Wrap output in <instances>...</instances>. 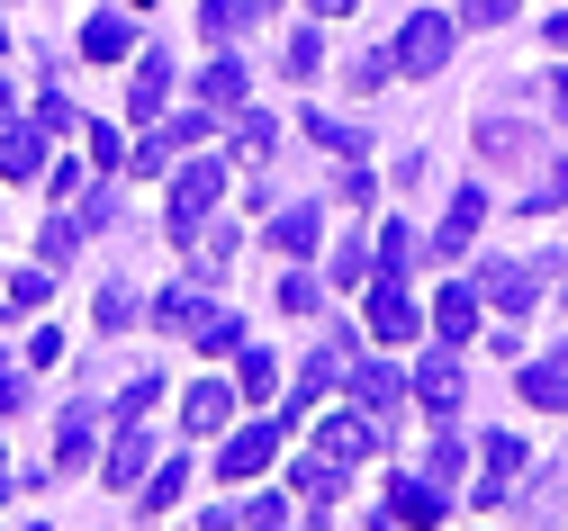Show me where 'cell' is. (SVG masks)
I'll return each instance as SVG.
<instances>
[{"label": "cell", "instance_id": "obj_1", "mask_svg": "<svg viewBox=\"0 0 568 531\" xmlns=\"http://www.w3.org/2000/svg\"><path fill=\"white\" fill-rule=\"evenodd\" d=\"M388 63L406 72V82H424V72H443V63H452V19H443V10H415V19L397 28Z\"/></svg>", "mask_w": 568, "mask_h": 531}, {"label": "cell", "instance_id": "obj_2", "mask_svg": "<svg viewBox=\"0 0 568 531\" xmlns=\"http://www.w3.org/2000/svg\"><path fill=\"white\" fill-rule=\"evenodd\" d=\"M217 198H226V163H172V235L190 244Z\"/></svg>", "mask_w": 568, "mask_h": 531}, {"label": "cell", "instance_id": "obj_3", "mask_svg": "<svg viewBox=\"0 0 568 531\" xmlns=\"http://www.w3.org/2000/svg\"><path fill=\"white\" fill-rule=\"evenodd\" d=\"M371 334H379V343H415V334H424V307L406 297L397 270H379V288H371Z\"/></svg>", "mask_w": 568, "mask_h": 531}, {"label": "cell", "instance_id": "obj_4", "mask_svg": "<svg viewBox=\"0 0 568 531\" xmlns=\"http://www.w3.org/2000/svg\"><path fill=\"white\" fill-rule=\"evenodd\" d=\"M271 450H280V423H244V432H226L217 478H226V487H235V478H262V469H271Z\"/></svg>", "mask_w": 568, "mask_h": 531}, {"label": "cell", "instance_id": "obj_5", "mask_svg": "<svg viewBox=\"0 0 568 531\" xmlns=\"http://www.w3.org/2000/svg\"><path fill=\"white\" fill-rule=\"evenodd\" d=\"M478 307H496V316H532V307H541V279H532L524 262H496V270L478 279Z\"/></svg>", "mask_w": 568, "mask_h": 531}, {"label": "cell", "instance_id": "obj_6", "mask_svg": "<svg viewBox=\"0 0 568 531\" xmlns=\"http://www.w3.org/2000/svg\"><path fill=\"white\" fill-rule=\"evenodd\" d=\"M406 378H415V397L434 406V415H460V388H469V378H460V360H452V343H443L434 360H424V369H406Z\"/></svg>", "mask_w": 568, "mask_h": 531}, {"label": "cell", "instance_id": "obj_7", "mask_svg": "<svg viewBox=\"0 0 568 531\" xmlns=\"http://www.w3.org/2000/svg\"><path fill=\"white\" fill-rule=\"evenodd\" d=\"M163 100H172V54L145 45V54H135V91H126V109H135V118H163Z\"/></svg>", "mask_w": 568, "mask_h": 531}, {"label": "cell", "instance_id": "obj_8", "mask_svg": "<svg viewBox=\"0 0 568 531\" xmlns=\"http://www.w3.org/2000/svg\"><path fill=\"white\" fill-rule=\"evenodd\" d=\"M45 172V126H0V181H37Z\"/></svg>", "mask_w": 568, "mask_h": 531}, {"label": "cell", "instance_id": "obj_9", "mask_svg": "<svg viewBox=\"0 0 568 531\" xmlns=\"http://www.w3.org/2000/svg\"><path fill=\"white\" fill-rule=\"evenodd\" d=\"M371 441H379V415H334L325 432H316V450H325V460H371Z\"/></svg>", "mask_w": 568, "mask_h": 531}, {"label": "cell", "instance_id": "obj_10", "mask_svg": "<svg viewBox=\"0 0 568 531\" xmlns=\"http://www.w3.org/2000/svg\"><path fill=\"white\" fill-rule=\"evenodd\" d=\"M406 397V369H388V360H362V369H352V406H362V415H388Z\"/></svg>", "mask_w": 568, "mask_h": 531}, {"label": "cell", "instance_id": "obj_11", "mask_svg": "<svg viewBox=\"0 0 568 531\" xmlns=\"http://www.w3.org/2000/svg\"><path fill=\"white\" fill-rule=\"evenodd\" d=\"M226 415H235V388H226V378H199V388L181 397V423H190V432H226Z\"/></svg>", "mask_w": 568, "mask_h": 531}, {"label": "cell", "instance_id": "obj_12", "mask_svg": "<svg viewBox=\"0 0 568 531\" xmlns=\"http://www.w3.org/2000/svg\"><path fill=\"white\" fill-rule=\"evenodd\" d=\"M424 325H434V334H443V343L460 351V343L478 334V288H443V297H434V316H424Z\"/></svg>", "mask_w": 568, "mask_h": 531}, {"label": "cell", "instance_id": "obj_13", "mask_svg": "<svg viewBox=\"0 0 568 531\" xmlns=\"http://www.w3.org/2000/svg\"><path fill=\"white\" fill-rule=\"evenodd\" d=\"M388 513H397V522H443L452 504H443L434 478H397V487H388Z\"/></svg>", "mask_w": 568, "mask_h": 531}, {"label": "cell", "instance_id": "obj_14", "mask_svg": "<svg viewBox=\"0 0 568 531\" xmlns=\"http://www.w3.org/2000/svg\"><path fill=\"white\" fill-rule=\"evenodd\" d=\"M478 154H496V163H532V154H541V135L515 126V118H487V126H478Z\"/></svg>", "mask_w": 568, "mask_h": 531}, {"label": "cell", "instance_id": "obj_15", "mask_svg": "<svg viewBox=\"0 0 568 531\" xmlns=\"http://www.w3.org/2000/svg\"><path fill=\"white\" fill-rule=\"evenodd\" d=\"M478 216H487V198H478V190H460V198H452V216H443V235H434V253H443V262H460V253H469Z\"/></svg>", "mask_w": 568, "mask_h": 531}, {"label": "cell", "instance_id": "obj_16", "mask_svg": "<svg viewBox=\"0 0 568 531\" xmlns=\"http://www.w3.org/2000/svg\"><path fill=\"white\" fill-rule=\"evenodd\" d=\"M145 469H154V441H145V432H118V450L100 460L109 487H145Z\"/></svg>", "mask_w": 568, "mask_h": 531}, {"label": "cell", "instance_id": "obj_17", "mask_svg": "<svg viewBox=\"0 0 568 531\" xmlns=\"http://www.w3.org/2000/svg\"><path fill=\"white\" fill-rule=\"evenodd\" d=\"M316 235H325V216H316V207H280V216H271V244L290 253V262L316 253Z\"/></svg>", "mask_w": 568, "mask_h": 531}, {"label": "cell", "instance_id": "obj_18", "mask_svg": "<svg viewBox=\"0 0 568 531\" xmlns=\"http://www.w3.org/2000/svg\"><path fill=\"white\" fill-rule=\"evenodd\" d=\"M244 91H253V82H244V63H226V54H217V63L199 72V100L217 109V118H226V109H244Z\"/></svg>", "mask_w": 568, "mask_h": 531}, {"label": "cell", "instance_id": "obj_19", "mask_svg": "<svg viewBox=\"0 0 568 531\" xmlns=\"http://www.w3.org/2000/svg\"><path fill=\"white\" fill-rule=\"evenodd\" d=\"M82 54H91V63L135 54V19H118V10H109V19H91V28H82Z\"/></svg>", "mask_w": 568, "mask_h": 531}, {"label": "cell", "instance_id": "obj_20", "mask_svg": "<svg viewBox=\"0 0 568 531\" xmlns=\"http://www.w3.org/2000/svg\"><path fill=\"white\" fill-rule=\"evenodd\" d=\"M515 388H524L532 406H550V415H559V406H568V351H559V360H532V369L515 378Z\"/></svg>", "mask_w": 568, "mask_h": 531}, {"label": "cell", "instance_id": "obj_21", "mask_svg": "<svg viewBox=\"0 0 568 531\" xmlns=\"http://www.w3.org/2000/svg\"><path fill=\"white\" fill-rule=\"evenodd\" d=\"M290 487H298L307 504H334V496H343V460H325V450H316V460L290 469Z\"/></svg>", "mask_w": 568, "mask_h": 531}, {"label": "cell", "instance_id": "obj_22", "mask_svg": "<svg viewBox=\"0 0 568 531\" xmlns=\"http://www.w3.org/2000/svg\"><path fill=\"white\" fill-rule=\"evenodd\" d=\"M235 388L262 406V397L280 388V360H271V351H253V343H235Z\"/></svg>", "mask_w": 568, "mask_h": 531}, {"label": "cell", "instance_id": "obj_23", "mask_svg": "<svg viewBox=\"0 0 568 531\" xmlns=\"http://www.w3.org/2000/svg\"><path fill=\"white\" fill-rule=\"evenodd\" d=\"M181 487H190V460H163V469H145V487H135V496H145V513H172Z\"/></svg>", "mask_w": 568, "mask_h": 531}, {"label": "cell", "instance_id": "obj_24", "mask_svg": "<svg viewBox=\"0 0 568 531\" xmlns=\"http://www.w3.org/2000/svg\"><path fill=\"white\" fill-rule=\"evenodd\" d=\"M190 343H199V351H235V343H244V325H235L226 307H199V325H190Z\"/></svg>", "mask_w": 568, "mask_h": 531}, {"label": "cell", "instance_id": "obj_25", "mask_svg": "<svg viewBox=\"0 0 568 531\" xmlns=\"http://www.w3.org/2000/svg\"><path fill=\"white\" fill-rule=\"evenodd\" d=\"M73 244H82V216H54L45 235H37V262H45V270H63V262H73Z\"/></svg>", "mask_w": 568, "mask_h": 531}, {"label": "cell", "instance_id": "obj_26", "mask_svg": "<svg viewBox=\"0 0 568 531\" xmlns=\"http://www.w3.org/2000/svg\"><path fill=\"white\" fill-rule=\"evenodd\" d=\"M199 307H207V297H190V288H163V297H154V325H163V334H190V325H199Z\"/></svg>", "mask_w": 568, "mask_h": 531}, {"label": "cell", "instance_id": "obj_27", "mask_svg": "<svg viewBox=\"0 0 568 531\" xmlns=\"http://www.w3.org/2000/svg\"><path fill=\"white\" fill-rule=\"evenodd\" d=\"M82 460H91V406L63 415V450H54V469H82Z\"/></svg>", "mask_w": 568, "mask_h": 531}, {"label": "cell", "instance_id": "obj_28", "mask_svg": "<svg viewBox=\"0 0 568 531\" xmlns=\"http://www.w3.org/2000/svg\"><path fill=\"white\" fill-rule=\"evenodd\" d=\"M45 279H54L45 262H37V270H19V279H10V307H0V316H37V307H45Z\"/></svg>", "mask_w": 568, "mask_h": 531}, {"label": "cell", "instance_id": "obj_29", "mask_svg": "<svg viewBox=\"0 0 568 531\" xmlns=\"http://www.w3.org/2000/svg\"><path fill=\"white\" fill-rule=\"evenodd\" d=\"M244 19H253V0H207V10H199V28L217 37V45H226V37L244 28Z\"/></svg>", "mask_w": 568, "mask_h": 531}, {"label": "cell", "instance_id": "obj_30", "mask_svg": "<svg viewBox=\"0 0 568 531\" xmlns=\"http://www.w3.org/2000/svg\"><path fill=\"white\" fill-rule=\"evenodd\" d=\"M406 262H415V225L388 216V225H379V270H406Z\"/></svg>", "mask_w": 568, "mask_h": 531}, {"label": "cell", "instance_id": "obj_31", "mask_svg": "<svg viewBox=\"0 0 568 531\" xmlns=\"http://www.w3.org/2000/svg\"><path fill=\"white\" fill-rule=\"evenodd\" d=\"M478 450H487V469H496V478H515V469H524V432H487Z\"/></svg>", "mask_w": 568, "mask_h": 531}, {"label": "cell", "instance_id": "obj_32", "mask_svg": "<svg viewBox=\"0 0 568 531\" xmlns=\"http://www.w3.org/2000/svg\"><path fill=\"white\" fill-rule=\"evenodd\" d=\"M135 325V297L126 288H100V334H126Z\"/></svg>", "mask_w": 568, "mask_h": 531}, {"label": "cell", "instance_id": "obj_33", "mask_svg": "<svg viewBox=\"0 0 568 531\" xmlns=\"http://www.w3.org/2000/svg\"><path fill=\"white\" fill-rule=\"evenodd\" d=\"M515 10H524V0H460V19H469V28H506Z\"/></svg>", "mask_w": 568, "mask_h": 531}, {"label": "cell", "instance_id": "obj_34", "mask_svg": "<svg viewBox=\"0 0 568 531\" xmlns=\"http://www.w3.org/2000/svg\"><path fill=\"white\" fill-rule=\"evenodd\" d=\"M316 63H325V37H316V28H298V37H290V72H298V82H307Z\"/></svg>", "mask_w": 568, "mask_h": 531}, {"label": "cell", "instance_id": "obj_35", "mask_svg": "<svg viewBox=\"0 0 568 531\" xmlns=\"http://www.w3.org/2000/svg\"><path fill=\"white\" fill-rule=\"evenodd\" d=\"M280 307H290V316H316V279L290 270V279H280Z\"/></svg>", "mask_w": 568, "mask_h": 531}, {"label": "cell", "instance_id": "obj_36", "mask_svg": "<svg viewBox=\"0 0 568 531\" xmlns=\"http://www.w3.org/2000/svg\"><path fill=\"white\" fill-rule=\"evenodd\" d=\"M307 135L325 144V154H362V135H352V126H334V118H307Z\"/></svg>", "mask_w": 568, "mask_h": 531}, {"label": "cell", "instance_id": "obj_37", "mask_svg": "<svg viewBox=\"0 0 568 531\" xmlns=\"http://www.w3.org/2000/svg\"><path fill=\"white\" fill-rule=\"evenodd\" d=\"M91 163H100V172H126V144H118V126H91Z\"/></svg>", "mask_w": 568, "mask_h": 531}, {"label": "cell", "instance_id": "obj_38", "mask_svg": "<svg viewBox=\"0 0 568 531\" xmlns=\"http://www.w3.org/2000/svg\"><path fill=\"white\" fill-rule=\"evenodd\" d=\"M235 522H253V531H280V522H290V504H280V496H253Z\"/></svg>", "mask_w": 568, "mask_h": 531}, {"label": "cell", "instance_id": "obj_39", "mask_svg": "<svg viewBox=\"0 0 568 531\" xmlns=\"http://www.w3.org/2000/svg\"><path fill=\"white\" fill-rule=\"evenodd\" d=\"M559 198H568V172H541V181L524 190V207H532V216H541V207H559Z\"/></svg>", "mask_w": 568, "mask_h": 531}, {"label": "cell", "instance_id": "obj_40", "mask_svg": "<svg viewBox=\"0 0 568 531\" xmlns=\"http://www.w3.org/2000/svg\"><path fill=\"white\" fill-rule=\"evenodd\" d=\"M37 126H45V135H63V126H73V100H54V91H45V100H37Z\"/></svg>", "mask_w": 568, "mask_h": 531}, {"label": "cell", "instance_id": "obj_41", "mask_svg": "<svg viewBox=\"0 0 568 531\" xmlns=\"http://www.w3.org/2000/svg\"><path fill=\"white\" fill-rule=\"evenodd\" d=\"M244 163H271V118H244Z\"/></svg>", "mask_w": 568, "mask_h": 531}, {"label": "cell", "instance_id": "obj_42", "mask_svg": "<svg viewBox=\"0 0 568 531\" xmlns=\"http://www.w3.org/2000/svg\"><path fill=\"white\" fill-rule=\"evenodd\" d=\"M434 487H460V441H434Z\"/></svg>", "mask_w": 568, "mask_h": 531}, {"label": "cell", "instance_id": "obj_43", "mask_svg": "<svg viewBox=\"0 0 568 531\" xmlns=\"http://www.w3.org/2000/svg\"><path fill=\"white\" fill-rule=\"evenodd\" d=\"M19 397H28V388H19V369H0V415H10Z\"/></svg>", "mask_w": 568, "mask_h": 531}, {"label": "cell", "instance_id": "obj_44", "mask_svg": "<svg viewBox=\"0 0 568 531\" xmlns=\"http://www.w3.org/2000/svg\"><path fill=\"white\" fill-rule=\"evenodd\" d=\"M550 100H559V118H568V72H550Z\"/></svg>", "mask_w": 568, "mask_h": 531}, {"label": "cell", "instance_id": "obj_45", "mask_svg": "<svg viewBox=\"0 0 568 531\" xmlns=\"http://www.w3.org/2000/svg\"><path fill=\"white\" fill-rule=\"evenodd\" d=\"M316 10H325V19H343V10H352V0H316Z\"/></svg>", "mask_w": 568, "mask_h": 531}, {"label": "cell", "instance_id": "obj_46", "mask_svg": "<svg viewBox=\"0 0 568 531\" xmlns=\"http://www.w3.org/2000/svg\"><path fill=\"white\" fill-rule=\"evenodd\" d=\"M550 45H568V19H550Z\"/></svg>", "mask_w": 568, "mask_h": 531}, {"label": "cell", "instance_id": "obj_47", "mask_svg": "<svg viewBox=\"0 0 568 531\" xmlns=\"http://www.w3.org/2000/svg\"><path fill=\"white\" fill-rule=\"evenodd\" d=\"M0 126H10V82H0Z\"/></svg>", "mask_w": 568, "mask_h": 531}, {"label": "cell", "instance_id": "obj_48", "mask_svg": "<svg viewBox=\"0 0 568 531\" xmlns=\"http://www.w3.org/2000/svg\"><path fill=\"white\" fill-rule=\"evenodd\" d=\"M0 45H10V19H0Z\"/></svg>", "mask_w": 568, "mask_h": 531}]
</instances>
